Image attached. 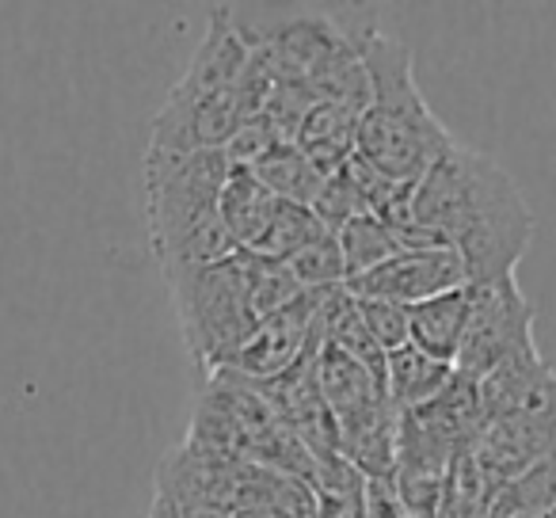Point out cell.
Instances as JSON below:
<instances>
[{
	"label": "cell",
	"instance_id": "6da1fadb",
	"mask_svg": "<svg viewBox=\"0 0 556 518\" xmlns=\"http://www.w3.org/2000/svg\"><path fill=\"white\" fill-rule=\"evenodd\" d=\"M412 222L454 248L469 287L510 279L533 244V210L522 187L495 156L454 146L427 168L412 191Z\"/></svg>",
	"mask_w": 556,
	"mask_h": 518
},
{
	"label": "cell",
	"instance_id": "7a4b0ae2",
	"mask_svg": "<svg viewBox=\"0 0 556 518\" xmlns=\"http://www.w3.org/2000/svg\"><path fill=\"white\" fill-rule=\"evenodd\" d=\"M351 42L370 80V103L358 118L355 153L393 184H419L427 168L454 146V134L419 92L412 73L416 54L408 42L370 24L351 31Z\"/></svg>",
	"mask_w": 556,
	"mask_h": 518
},
{
	"label": "cell",
	"instance_id": "3957f363",
	"mask_svg": "<svg viewBox=\"0 0 556 518\" xmlns=\"http://www.w3.org/2000/svg\"><path fill=\"white\" fill-rule=\"evenodd\" d=\"M232 164L222 149L199 153H146V217L156 264L164 279L179 271L217 267L240 252L229 237L217 194L229 179Z\"/></svg>",
	"mask_w": 556,
	"mask_h": 518
},
{
	"label": "cell",
	"instance_id": "277c9868",
	"mask_svg": "<svg viewBox=\"0 0 556 518\" xmlns=\"http://www.w3.org/2000/svg\"><path fill=\"white\" fill-rule=\"evenodd\" d=\"M255 255L237 252L232 260L202 271L168 275V294L176 305L187 355L202 374H217L232 363L240 343L260 325L252 309Z\"/></svg>",
	"mask_w": 556,
	"mask_h": 518
},
{
	"label": "cell",
	"instance_id": "5b68a950",
	"mask_svg": "<svg viewBox=\"0 0 556 518\" xmlns=\"http://www.w3.org/2000/svg\"><path fill=\"white\" fill-rule=\"evenodd\" d=\"M232 27L248 54L270 73L275 85H317L328 73L355 58L351 31H343L328 12L305 9H229Z\"/></svg>",
	"mask_w": 556,
	"mask_h": 518
},
{
	"label": "cell",
	"instance_id": "8992f818",
	"mask_svg": "<svg viewBox=\"0 0 556 518\" xmlns=\"http://www.w3.org/2000/svg\"><path fill=\"white\" fill-rule=\"evenodd\" d=\"M533 343V302L518 287V275L469 287V325L454 358V374L480 381Z\"/></svg>",
	"mask_w": 556,
	"mask_h": 518
},
{
	"label": "cell",
	"instance_id": "52a82bcc",
	"mask_svg": "<svg viewBox=\"0 0 556 518\" xmlns=\"http://www.w3.org/2000/svg\"><path fill=\"white\" fill-rule=\"evenodd\" d=\"M313 320H317V294H302L287 309L260 320L225 370L252 381V386H267V381L282 378L305 355L320 351L317 336H313Z\"/></svg>",
	"mask_w": 556,
	"mask_h": 518
},
{
	"label": "cell",
	"instance_id": "ba28073f",
	"mask_svg": "<svg viewBox=\"0 0 556 518\" xmlns=\"http://www.w3.org/2000/svg\"><path fill=\"white\" fill-rule=\"evenodd\" d=\"M343 287L355 298H374V302H393L412 309L427 298L469 287V279H465V264L457 260L454 248H424V252H396L393 260L343 282Z\"/></svg>",
	"mask_w": 556,
	"mask_h": 518
},
{
	"label": "cell",
	"instance_id": "9c48e42d",
	"mask_svg": "<svg viewBox=\"0 0 556 518\" xmlns=\"http://www.w3.org/2000/svg\"><path fill=\"white\" fill-rule=\"evenodd\" d=\"M556 446V412H518L503 416L480 431L472 442V462L492 492L522 477Z\"/></svg>",
	"mask_w": 556,
	"mask_h": 518
},
{
	"label": "cell",
	"instance_id": "30bf717a",
	"mask_svg": "<svg viewBox=\"0 0 556 518\" xmlns=\"http://www.w3.org/2000/svg\"><path fill=\"white\" fill-rule=\"evenodd\" d=\"M248 62H252V54H248V47L240 42L229 9H214L191 65H187V73L176 80V88H172L164 103L194 108V103H206V100H214V96L232 92V88L240 85V77H244Z\"/></svg>",
	"mask_w": 556,
	"mask_h": 518
},
{
	"label": "cell",
	"instance_id": "8fae6325",
	"mask_svg": "<svg viewBox=\"0 0 556 518\" xmlns=\"http://www.w3.org/2000/svg\"><path fill=\"white\" fill-rule=\"evenodd\" d=\"M477 393L488 424L518 412H556V366L533 343L484 374L477 381Z\"/></svg>",
	"mask_w": 556,
	"mask_h": 518
},
{
	"label": "cell",
	"instance_id": "7c38bea8",
	"mask_svg": "<svg viewBox=\"0 0 556 518\" xmlns=\"http://www.w3.org/2000/svg\"><path fill=\"white\" fill-rule=\"evenodd\" d=\"M317 386H320V396H325L328 412L336 416V427L351 424V419H363L389 404L386 381L336 348L317 351Z\"/></svg>",
	"mask_w": 556,
	"mask_h": 518
},
{
	"label": "cell",
	"instance_id": "4fadbf2b",
	"mask_svg": "<svg viewBox=\"0 0 556 518\" xmlns=\"http://www.w3.org/2000/svg\"><path fill=\"white\" fill-rule=\"evenodd\" d=\"M401 416H412L434 442L450 450V454H462V450H472V442L480 439V431L488 427L484 408H480V393L477 381L454 374L446 389L434 396L431 404L416 412H401Z\"/></svg>",
	"mask_w": 556,
	"mask_h": 518
},
{
	"label": "cell",
	"instance_id": "5bb4252c",
	"mask_svg": "<svg viewBox=\"0 0 556 518\" xmlns=\"http://www.w3.org/2000/svg\"><path fill=\"white\" fill-rule=\"evenodd\" d=\"M469 325V287L450 290V294L427 298L408 309V343L439 363L454 366L457 351Z\"/></svg>",
	"mask_w": 556,
	"mask_h": 518
},
{
	"label": "cell",
	"instance_id": "9a60e30c",
	"mask_svg": "<svg viewBox=\"0 0 556 518\" xmlns=\"http://www.w3.org/2000/svg\"><path fill=\"white\" fill-rule=\"evenodd\" d=\"M450 381H454V366L424 355L412 343H404V348L386 355V401L396 416L431 404Z\"/></svg>",
	"mask_w": 556,
	"mask_h": 518
},
{
	"label": "cell",
	"instance_id": "2e32d148",
	"mask_svg": "<svg viewBox=\"0 0 556 518\" xmlns=\"http://www.w3.org/2000/svg\"><path fill=\"white\" fill-rule=\"evenodd\" d=\"M358 118H363V111L348 108V103H317V108L305 115L294 146L302 149L325 176H332V172H340L343 164L355 156Z\"/></svg>",
	"mask_w": 556,
	"mask_h": 518
},
{
	"label": "cell",
	"instance_id": "e0dca14e",
	"mask_svg": "<svg viewBox=\"0 0 556 518\" xmlns=\"http://www.w3.org/2000/svg\"><path fill=\"white\" fill-rule=\"evenodd\" d=\"M275 206H278V199L248 168H232L222 194H217V214H222L229 237L237 240V248L248 255L255 252V244H260L263 232H267Z\"/></svg>",
	"mask_w": 556,
	"mask_h": 518
},
{
	"label": "cell",
	"instance_id": "ac0fdd59",
	"mask_svg": "<svg viewBox=\"0 0 556 518\" xmlns=\"http://www.w3.org/2000/svg\"><path fill=\"white\" fill-rule=\"evenodd\" d=\"M340 457L358 469L366 480L393 477L396 465V412L378 408L363 419H351L340 427Z\"/></svg>",
	"mask_w": 556,
	"mask_h": 518
},
{
	"label": "cell",
	"instance_id": "d6986e66",
	"mask_svg": "<svg viewBox=\"0 0 556 518\" xmlns=\"http://www.w3.org/2000/svg\"><path fill=\"white\" fill-rule=\"evenodd\" d=\"M556 515V446L518 480L492 492L488 518H548Z\"/></svg>",
	"mask_w": 556,
	"mask_h": 518
},
{
	"label": "cell",
	"instance_id": "ffe728a7",
	"mask_svg": "<svg viewBox=\"0 0 556 518\" xmlns=\"http://www.w3.org/2000/svg\"><path fill=\"white\" fill-rule=\"evenodd\" d=\"M248 172H252L275 199L294 202V206H313L320 184H325V172H320L298 146H278L267 161H260Z\"/></svg>",
	"mask_w": 556,
	"mask_h": 518
},
{
	"label": "cell",
	"instance_id": "44dd1931",
	"mask_svg": "<svg viewBox=\"0 0 556 518\" xmlns=\"http://www.w3.org/2000/svg\"><path fill=\"white\" fill-rule=\"evenodd\" d=\"M336 244H340V255H343V271H348V282L358 279V275L374 271L381 267L386 260H393L401 252L396 244L393 229H389L381 217L374 214H358L336 232Z\"/></svg>",
	"mask_w": 556,
	"mask_h": 518
},
{
	"label": "cell",
	"instance_id": "7402d4cb",
	"mask_svg": "<svg viewBox=\"0 0 556 518\" xmlns=\"http://www.w3.org/2000/svg\"><path fill=\"white\" fill-rule=\"evenodd\" d=\"M488 507H492V488L480 477L472 450H462V454H454L446 480H442L434 518H488Z\"/></svg>",
	"mask_w": 556,
	"mask_h": 518
},
{
	"label": "cell",
	"instance_id": "603a6c76",
	"mask_svg": "<svg viewBox=\"0 0 556 518\" xmlns=\"http://www.w3.org/2000/svg\"><path fill=\"white\" fill-rule=\"evenodd\" d=\"M290 271H294L298 287L305 294H320V290H336L348 282V271H343V255H340V244H336L332 232L317 237L313 244H305L302 252H294L287 260Z\"/></svg>",
	"mask_w": 556,
	"mask_h": 518
},
{
	"label": "cell",
	"instance_id": "cb8c5ba5",
	"mask_svg": "<svg viewBox=\"0 0 556 518\" xmlns=\"http://www.w3.org/2000/svg\"><path fill=\"white\" fill-rule=\"evenodd\" d=\"M305 290L298 287L294 271L287 260H263L255 255V279H252V309L255 320H267L270 313L287 309L290 302H298Z\"/></svg>",
	"mask_w": 556,
	"mask_h": 518
},
{
	"label": "cell",
	"instance_id": "d4e9b609",
	"mask_svg": "<svg viewBox=\"0 0 556 518\" xmlns=\"http://www.w3.org/2000/svg\"><path fill=\"white\" fill-rule=\"evenodd\" d=\"M313 214H317V222L325 225V232H340L343 225L351 222V217L366 214L363 210V199H358L355 184H351L348 172H332V176H325V184H320L317 199H313Z\"/></svg>",
	"mask_w": 556,
	"mask_h": 518
},
{
	"label": "cell",
	"instance_id": "484cf974",
	"mask_svg": "<svg viewBox=\"0 0 556 518\" xmlns=\"http://www.w3.org/2000/svg\"><path fill=\"white\" fill-rule=\"evenodd\" d=\"M355 302H358L363 328L370 332V340L378 343L386 355L408 343V309H404V305L374 302V298H355Z\"/></svg>",
	"mask_w": 556,
	"mask_h": 518
},
{
	"label": "cell",
	"instance_id": "4316f807",
	"mask_svg": "<svg viewBox=\"0 0 556 518\" xmlns=\"http://www.w3.org/2000/svg\"><path fill=\"white\" fill-rule=\"evenodd\" d=\"M278 146H282V141H278V134L270 130V123L263 115H255V118H248V123L240 126L229 141H225L222 153L229 156L232 168H255V164L267 161Z\"/></svg>",
	"mask_w": 556,
	"mask_h": 518
},
{
	"label": "cell",
	"instance_id": "83f0119b",
	"mask_svg": "<svg viewBox=\"0 0 556 518\" xmlns=\"http://www.w3.org/2000/svg\"><path fill=\"white\" fill-rule=\"evenodd\" d=\"M363 518H412L404 507L401 492L393 488V477L386 480H366L363 488Z\"/></svg>",
	"mask_w": 556,
	"mask_h": 518
},
{
	"label": "cell",
	"instance_id": "f1b7e54d",
	"mask_svg": "<svg viewBox=\"0 0 556 518\" xmlns=\"http://www.w3.org/2000/svg\"><path fill=\"white\" fill-rule=\"evenodd\" d=\"M146 518H184V515H179V507L168 500V495L156 492V495H153V503H149V515H146Z\"/></svg>",
	"mask_w": 556,
	"mask_h": 518
},
{
	"label": "cell",
	"instance_id": "f546056e",
	"mask_svg": "<svg viewBox=\"0 0 556 518\" xmlns=\"http://www.w3.org/2000/svg\"><path fill=\"white\" fill-rule=\"evenodd\" d=\"M548 518H556V515H548Z\"/></svg>",
	"mask_w": 556,
	"mask_h": 518
}]
</instances>
